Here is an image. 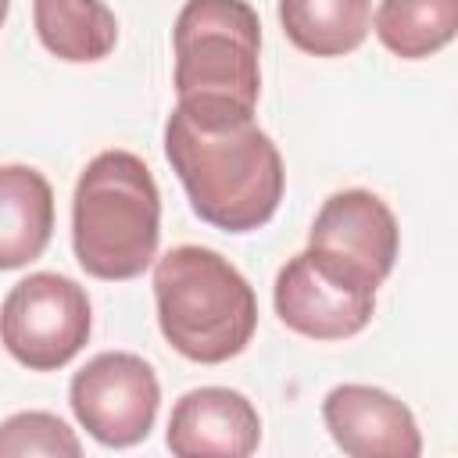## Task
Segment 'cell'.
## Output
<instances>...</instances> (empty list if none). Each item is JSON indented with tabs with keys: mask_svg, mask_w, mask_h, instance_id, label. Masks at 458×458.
Segmentation results:
<instances>
[{
	"mask_svg": "<svg viewBox=\"0 0 458 458\" xmlns=\"http://www.w3.org/2000/svg\"><path fill=\"white\" fill-rule=\"evenodd\" d=\"M165 157L190 208L215 229H261L283 200V157L254 114L175 104L165 122Z\"/></svg>",
	"mask_w": 458,
	"mask_h": 458,
	"instance_id": "obj_1",
	"label": "cell"
},
{
	"mask_svg": "<svg viewBox=\"0 0 458 458\" xmlns=\"http://www.w3.org/2000/svg\"><path fill=\"white\" fill-rule=\"evenodd\" d=\"M161 193L129 150H100L72 193V247L93 279L125 283L157 258Z\"/></svg>",
	"mask_w": 458,
	"mask_h": 458,
	"instance_id": "obj_2",
	"label": "cell"
},
{
	"mask_svg": "<svg viewBox=\"0 0 458 458\" xmlns=\"http://www.w3.org/2000/svg\"><path fill=\"white\" fill-rule=\"evenodd\" d=\"M157 326L190 361L222 365L236 358L258 329L250 283L218 250L182 243L154 265Z\"/></svg>",
	"mask_w": 458,
	"mask_h": 458,
	"instance_id": "obj_3",
	"label": "cell"
},
{
	"mask_svg": "<svg viewBox=\"0 0 458 458\" xmlns=\"http://www.w3.org/2000/svg\"><path fill=\"white\" fill-rule=\"evenodd\" d=\"M172 47L179 107L254 114L261 93V21L247 0H186Z\"/></svg>",
	"mask_w": 458,
	"mask_h": 458,
	"instance_id": "obj_4",
	"label": "cell"
},
{
	"mask_svg": "<svg viewBox=\"0 0 458 458\" xmlns=\"http://www.w3.org/2000/svg\"><path fill=\"white\" fill-rule=\"evenodd\" d=\"M93 311L86 290L61 272H32L11 286L0 308V344L32 369H64L89 340Z\"/></svg>",
	"mask_w": 458,
	"mask_h": 458,
	"instance_id": "obj_5",
	"label": "cell"
},
{
	"mask_svg": "<svg viewBox=\"0 0 458 458\" xmlns=\"http://www.w3.org/2000/svg\"><path fill=\"white\" fill-rule=\"evenodd\" d=\"M376 290L379 283H372L365 272L333 254L304 247L279 268L272 301L286 329L308 340H347L372 322Z\"/></svg>",
	"mask_w": 458,
	"mask_h": 458,
	"instance_id": "obj_6",
	"label": "cell"
},
{
	"mask_svg": "<svg viewBox=\"0 0 458 458\" xmlns=\"http://www.w3.org/2000/svg\"><path fill=\"white\" fill-rule=\"evenodd\" d=\"M68 404L97 444L132 447L154 429L161 386L140 354L104 351L72 376Z\"/></svg>",
	"mask_w": 458,
	"mask_h": 458,
	"instance_id": "obj_7",
	"label": "cell"
},
{
	"mask_svg": "<svg viewBox=\"0 0 458 458\" xmlns=\"http://www.w3.org/2000/svg\"><path fill=\"white\" fill-rule=\"evenodd\" d=\"M308 247L333 254L347 261L351 268L365 272L372 283L383 286V279L394 272L397 247H401V229L394 211L369 190H340L322 200Z\"/></svg>",
	"mask_w": 458,
	"mask_h": 458,
	"instance_id": "obj_8",
	"label": "cell"
},
{
	"mask_svg": "<svg viewBox=\"0 0 458 458\" xmlns=\"http://www.w3.org/2000/svg\"><path fill=\"white\" fill-rule=\"evenodd\" d=\"M333 444L351 458H419L422 437L408 404L365 383L333 386L322 401Z\"/></svg>",
	"mask_w": 458,
	"mask_h": 458,
	"instance_id": "obj_9",
	"label": "cell"
},
{
	"mask_svg": "<svg viewBox=\"0 0 458 458\" xmlns=\"http://www.w3.org/2000/svg\"><path fill=\"white\" fill-rule=\"evenodd\" d=\"M258 408L229 386H197L182 394L168 419V451L175 458H247L258 451Z\"/></svg>",
	"mask_w": 458,
	"mask_h": 458,
	"instance_id": "obj_10",
	"label": "cell"
},
{
	"mask_svg": "<svg viewBox=\"0 0 458 458\" xmlns=\"http://www.w3.org/2000/svg\"><path fill=\"white\" fill-rule=\"evenodd\" d=\"M54 233V190L29 165H0V272L36 261Z\"/></svg>",
	"mask_w": 458,
	"mask_h": 458,
	"instance_id": "obj_11",
	"label": "cell"
},
{
	"mask_svg": "<svg viewBox=\"0 0 458 458\" xmlns=\"http://www.w3.org/2000/svg\"><path fill=\"white\" fill-rule=\"evenodd\" d=\"M39 43L72 64L104 61L118 43V18L104 0H32Z\"/></svg>",
	"mask_w": 458,
	"mask_h": 458,
	"instance_id": "obj_12",
	"label": "cell"
},
{
	"mask_svg": "<svg viewBox=\"0 0 458 458\" xmlns=\"http://www.w3.org/2000/svg\"><path fill=\"white\" fill-rule=\"evenodd\" d=\"M286 39L311 57H344L372 29V0H279Z\"/></svg>",
	"mask_w": 458,
	"mask_h": 458,
	"instance_id": "obj_13",
	"label": "cell"
},
{
	"mask_svg": "<svg viewBox=\"0 0 458 458\" xmlns=\"http://www.w3.org/2000/svg\"><path fill=\"white\" fill-rule=\"evenodd\" d=\"M372 25L390 54L419 61L454 39L458 0H379Z\"/></svg>",
	"mask_w": 458,
	"mask_h": 458,
	"instance_id": "obj_14",
	"label": "cell"
},
{
	"mask_svg": "<svg viewBox=\"0 0 458 458\" xmlns=\"http://www.w3.org/2000/svg\"><path fill=\"white\" fill-rule=\"evenodd\" d=\"M14 454H68L79 458L82 444L79 437L68 429V422H61L50 411H18L11 419L0 422V458H14Z\"/></svg>",
	"mask_w": 458,
	"mask_h": 458,
	"instance_id": "obj_15",
	"label": "cell"
},
{
	"mask_svg": "<svg viewBox=\"0 0 458 458\" xmlns=\"http://www.w3.org/2000/svg\"><path fill=\"white\" fill-rule=\"evenodd\" d=\"M7 7H11V0H0V25H4V18H7Z\"/></svg>",
	"mask_w": 458,
	"mask_h": 458,
	"instance_id": "obj_16",
	"label": "cell"
}]
</instances>
